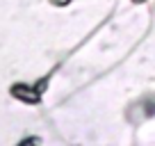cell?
Returning a JSON list of instances; mask_svg holds the SVG:
<instances>
[{"instance_id": "cell-1", "label": "cell", "mask_w": 155, "mask_h": 146, "mask_svg": "<svg viewBox=\"0 0 155 146\" xmlns=\"http://www.w3.org/2000/svg\"><path fill=\"white\" fill-rule=\"evenodd\" d=\"M34 89H28L25 85H16L14 89H12V94H14L16 98H23V101H30V103H34V101H39V94H32Z\"/></svg>"}, {"instance_id": "cell-2", "label": "cell", "mask_w": 155, "mask_h": 146, "mask_svg": "<svg viewBox=\"0 0 155 146\" xmlns=\"http://www.w3.org/2000/svg\"><path fill=\"white\" fill-rule=\"evenodd\" d=\"M55 2H57V5H64V2H68V0H55Z\"/></svg>"}, {"instance_id": "cell-3", "label": "cell", "mask_w": 155, "mask_h": 146, "mask_svg": "<svg viewBox=\"0 0 155 146\" xmlns=\"http://www.w3.org/2000/svg\"><path fill=\"white\" fill-rule=\"evenodd\" d=\"M135 2H141V0H135Z\"/></svg>"}]
</instances>
